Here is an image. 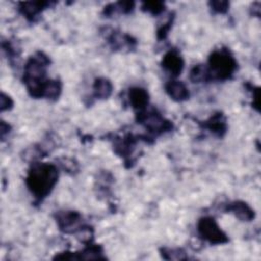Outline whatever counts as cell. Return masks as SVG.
I'll list each match as a JSON object with an SVG mask.
<instances>
[{
	"label": "cell",
	"mask_w": 261,
	"mask_h": 261,
	"mask_svg": "<svg viewBox=\"0 0 261 261\" xmlns=\"http://www.w3.org/2000/svg\"><path fill=\"white\" fill-rule=\"evenodd\" d=\"M58 177L59 169L57 165L33 162L25 177V185L36 200L41 202L52 192Z\"/></svg>",
	"instance_id": "1"
},
{
	"label": "cell",
	"mask_w": 261,
	"mask_h": 261,
	"mask_svg": "<svg viewBox=\"0 0 261 261\" xmlns=\"http://www.w3.org/2000/svg\"><path fill=\"white\" fill-rule=\"evenodd\" d=\"M49 64V57L43 52L38 51L29 58L24 65L23 83L33 98L39 99L45 96V88L48 83L46 79V68Z\"/></svg>",
	"instance_id": "2"
},
{
	"label": "cell",
	"mask_w": 261,
	"mask_h": 261,
	"mask_svg": "<svg viewBox=\"0 0 261 261\" xmlns=\"http://www.w3.org/2000/svg\"><path fill=\"white\" fill-rule=\"evenodd\" d=\"M238 68L236 58L227 49L214 50L208 58L209 80L226 81L231 79Z\"/></svg>",
	"instance_id": "3"
},
{
	"label": "cell",
	"mask_w": 261,
	"mask_h": 261,
	"mask_svg": "<svg viewBox=\"0 0 261 261\" xmlns=\"http://www.w3.org/2000/svg\"><path fill=\"white\" fill-rule=\"evenodd\" d=\"M197 230L200 238L212 245H222L228 242L226 233L219 227L215 219L211 216H205L199 219Z\"/></svg>",
	"instance_id": "4"
},
{
	"label": "cell",
	"mask_w": 261,
	"mask_h": 261,
	"mask_svg": "<svg viewBox=\"0 0 261 261\" xmlns=\"http://www.w3.org/2000/svg\"><path fill=\"white\" fill-rule=\"evenodd\" d=\"M136 119L138 123L144 125L149 132L157 135H160L172 129V123L169 120H166L154 108L151 110L144 109L142 111L137 112Z\"/></svg>",
	"instance_id": "5"
},
{
	"label": "cell",
	"mask_w": 261,
	"mask_h": 261,
	"mask_svg": "<svg viewBox=\"0 0 261 261\" xmlns=\"http://www.w3.org/2000/svg\"><path fill=\"white\" fill-rule=\"evenodd\" d=\"M55 219L59 229L64 233H75L83 230V217L76 211H58L55 214Z\"/></svg>",
	"instance_id": "6"
},
{
	"label": "cell",
	"mask_w": 261,
	"mask_h": 261,
	"mask_svg": "<svg viewBox=\"0 0 261 261\" xmlns=\"http://www.w3.org/2000/svg\"><path fill=\"white\" fill-rule=\"evenodd\" d=\"M161 66L173 77H176L181 73L185 66V61L177 50L170 49L164 54L161 60Z\"/></svg>",
	"instance_id": "7"
},
{
	"label": "cell",
	"mask_w": 261,
	"mask_h": 261,
	"mask_svg": "<svg viewBox=\"0 0 261 261\" xmlns=\"http://www.w3.org/2000/svg\"><path fill=\"white\" fill-rule=\"evenodd\" d=\"M200 125L210 130L217 137H223L227 129L226 119L222 112H216L212 114L210 118H208L203 122H200Z\"/></svg>",
	"instance_id": "8"
},
{
	"label": "cell",
	"mask_w": 261,
	"mask_h": 261,
	"mask_svg": "<svg viewBox=\"0 0 261 261\" xmlns=\"http://www.w3.org/2000/svg\"><path fill=\"white\" fill-rule=\"evenodd\" d=\"M136 143H137V138L134 137L132 134H127L124 137L116 139L114 141V144H113L114 152L117 155L123 157L125 161H127V159L132 156L135 150Z\"/></svg>",
	"instance_id": "9"
},
{
	"label": "cell",
	"mask_w": 261,
	"mask_h": 261,
	"mask_svg": "<svg viewBox=\"0 0 261 261\" xmlns=\"http://www.w3.org/2000/svg\"><path fill=\"white\" fill-rule=\"evenodd\" d=\"M226 212H231L242 221H251L255 218V211L244 201H234L227 204L224 208Z\"/></svg>",
	"instance_id": "10"
},
{
	"label": "cell",
	"mask_w": 261,
	"mask_h": 261,
	"mask_svg": "<svg viewBox=\"0 0 261 261\" xmlns=\"http://www.w3.org/2000/svg\"><path fill=\"white\" fill-rule=\"evenodd\" d=\"M167 95L176 102H182L189 99L190 92L188 87L180 81L171 80L168 81L164 86Z\"/></svg>",
	"instance_id": "11"
},
{
	"label": "cell",
	"mask_w": 261,
	"mask_h": 261,
	"mask_svg": "<svg viewBox=\"0 0 261 261\" xmlns=\"http://www.w3.org/2000/svg\"><path fill=\"white\" fill-rule=\"evenodd\" d=\"M127 96L129 104L135 110H137V112L147 108L149 103V94L144 88L133 87L128 90Z\"/></svg>",
	"instance_id": "12"
},
{
	"label": "cell",
	"mask_w": 261,
	"mask_h": 261,
	"mask_svg": "<svg viewBox=\"0 0 261 261\" xmlns=\"http://www.w3.org/2000/svg\"><path fill=\"white\" fill-rule=\"evenodd\" d=\"M48 6H50V2L47 1L20 2L19 11L28 20L33 21Z\"/></svg>",
	"instance_id": "13"
},
{
	"label": "cell",
	"mask_w": 261,
	"mask_h": 261,
	"mask_svg": "<svg viewBox=\"0 0 261 261\" xmlns=\"http://www.w3.org/2000/svg\"><path fill=\"white\" fill-rule=\"evenodd\" d=\"M112 90V83L106 77H97L93 84V96L99 100L109 98Z\"/></svg>",
	"instance_id": "14"
},
{
	"label": "cell",
	"mask_w": 261,
	"mask_h": 261,
	"mask_svg": "<svg viewBox=\"0 0 261 261\" xmlns=\"http://www.w3.org/2000/svg\"><path fill=\"white\" fill-rule=\"evenodd\" d=\"M62 90V85L60 81L58 80H48V83L45 88V96L44 98H47L49 100H56Z\"/></svg>",
	"instance_id": "15"
},
{
	"label": "cell",
	"mask_w": 261,
	"mask_h": 261,
	"mask_svg": "<svg viewBox=\"0 0 261 261\" xmlns=\"http://www.w3.org/2000/svg\"><path fill=\"white\" fill-rule=\"evenodd\" d=\"M160 254L166 260H185L188 259L186 252L181 248H161Z\"/></svg>",
	"instance_id": "16"
},
{
	"label": "cell",
	"mask_w": 261,
	"mask_h": 261,
	"mask_svg": "<svg viewBox=\"0 0 261 261\" xmlns=\"http://www.w3.org/2000/svg\"><path fill=\"white\" fill-rule=\"evenodd\" d=\"M190 79L193 83H201L209 81V75L207 71V66L203 64L195 65L190 72Z\"/></svg>",
	"instance_id": "17"
},
{
	"label": "cell",
	"mask_w": 261,
	"mask_h": 261,
	"mask_svg": "<svg viewBox=\"0 0 261 261\" xmlns=\"http://www.w3.org/2000/svg\"><path fill=\"white\" fill-rule=\"evenodd\" d=\"M142 10L152 15H159L165 9V4L161 1H146L142 3Z\"/></svg>",
	"instance_id": "18"
},
{
	"label": "cell",
	"mask_w": 261,
	"mask_h": 261,
	"mask_svg": "<svg viewBox=\"0 0 261 261\" xmlns=\"http://www.w3.org/2000/svg\"><path fill=\"white\" fill-rule=\"evenodd\" d=\"M209 6L211 8V10L215 13H226L229 7V3L227 1H221V0H217V1H210Z\"/></svg>",
	"instance_id": "19"
},
{
	"label": "cell",
	"mask_w": 261,
	"mask_h": 261,
	"mask_svg": "<svg viewBox=\"0 0 261 261\" xmlns=\"http://www.w3.org/2000/svg\"><path fill=\"white\" fill-rule=\"evenodd\" d=\"M172 21H173V15H169V18L167 19V21L158 28L157 34H156L158 40H164L167 37V34L172 25Z\"/></svg>",
	"instance_id": "20"
},
{
	"label": "cell",
	"mask_w": 261,
	"mask_h": 261,
	"mask_svg": "<svg viewBox=\"0 0 261 261\" xmlns=\"http://www.w3.org/2000/svg\"><path fill=\"white\" fill-rule=\"evenodd\" d=\"M115 5V10H118L121 13H129L135 7V2L133 1H119Z\"/></svg>",
	"instance_id": "21"
},
{
	"label": "cell",
	"mask_w": 261,
	"mask_h": 261,
	"mask_svg": "<svg viewBox=\"0 0 261 261\" xmlns=\"http://www.w3.org/2000/svg\"><path fill=\"white\" fill-rule=\"evenodd\" d=\"M13 107V100L6 95L5 93H1V97H0V110L1 112L6 111V110H10Z\"/></svg>",
	"instance_id": "22"
},
{
	"label": "cell",
	"mask_w": 261,
	"mask_h": 261,
	"mask_svg": "<svg viewBox=\"0 0 261 261\" xmlns=\"http://www.w3.org/2000/svg\"><path fill=\"white\" fill-rule=\"evenodd\" d=\"M62 167L65 169V170H68V171H76L77 170V165L76 163L73 162V160L71 159H63L62 163H61Z\"/></svg>",
	"instance_id": "23"
},
{
	"label": "cell",
	"mask_w": 261,
	"mask_h": 261,
	"mask_svg": "<svg viewBox=\"0 0 261 261\" xmlns=\"http://www.w3.org/2000/svg\"><path fill=\"white\" fill-rule=\"evenodd\" d=\"M10 132V125L5 123V121H1V138L4 140V137L6 134Z\"/></svg>",
	"instance_id": "24"
}]
</instances>
